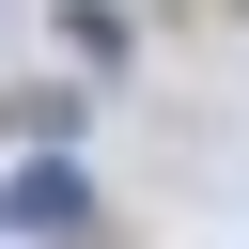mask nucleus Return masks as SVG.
Segmentation results:
<instances>
[{
    "mask_svg": "<svg viewBox=\"0 0 249 249\" xmlns=\"http://www.w3.org/2000/svg\"><path fill=\"white\" fill-rule=\"evenodd\" d=\"M0 233H16V249H78V233H93V171H78V156L0 171Z\"/></svg>",
    "mask_w": 249,
    "mask_h": 249,
    "instance_id": "1",
    "label": "nucleus"
}]
</instances>
